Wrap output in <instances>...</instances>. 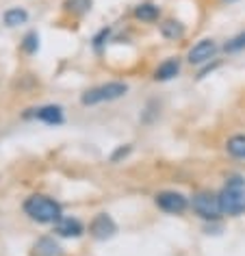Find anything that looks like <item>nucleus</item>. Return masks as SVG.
Listing matches in <instances>:
<instances>
[{
	"instance_id": "nucleus-1",
	"label": "nucleus",
	"mask_w": 245,
	"mask_h": 256,
	"mask_svg": "<svg viewBox=\"0 0 245 256\" xmlns=\"http://www.w3.org/2000/svg\"><path fill=\"white\" fill-rule=\"evenodd\" d=\"M24 213L28 215V220H33L37 224H52L54 226L63 217V208L52 198L35 194V196L26 198V202H24Z\"/></svg>"
},
{
	"instance_id": "nucleus-2",
	"label": "nucleus",
	"mask_w": 245,
	"mask_h": 256,
	"mask_svg": "<svg viewBox=\"0 0 245 256\" xmlns=\"http://www.w3.org/2000/svg\"><path fill=\"white\" fill-rule=\"evenodd\" d=\"M219 204H222V213L230 217H238L245 213V180L241 176L228 178L224 189L219 191Z\"/></svg>"
},
{
	"instance_id": "nucleus-3",
	"label": "nucleus",
	"mask_w": 245,
	"mask_h": 256,
	"mask_svg": "<svg viewBox=\"0 0 245 256\" xmlns=\"http://www.w3.org/2000/svg\"><path fill=\"white\" fill-rule=\"evenodd\" d=\"M128 94V85L120 80H111L104 82V85H96L92 89H87L85 94L80 96V102L85 106H94V104H102V102H113L120 100Z\"/></svg>"
},
{
	"instance_id": "nucleus-4",
	"label": "nucleus",
	"mask_w": 245,
	"mask_h": 256,
	"mask_svg": "<svg viewBox=\"0 0 245 256\" xmlns=\"http://www.w3.org/2000/svg\"><path fill=\"white\" fill-rule=\"evenodd\" d=\"M191 208L200 220L204 222H217L222 217V204H219V196L210 194V191H198L191 198Z\"/></svg>"
},
{
	"instance_id": "nucleus-5",
	"label": "nucleus",
	"mask_w": 245,
	"mask_h": 256,
	"mask_svg": "<svg viewBox=\"0 0 245 256\" xmlns=\"http://www.w3.org/2000/svg\"><path fill=\"white\" fill-rule=\"evenodd\" d=\"M154 204L163 210V213L170 215H182L186 208H189V200L180 194V191H160L154 198Z\"/></svg>"
},
{
	"instance_id": "nucleus-6",
	"label": "nucleus",
	"mask_w": 245,
	"mask_h": 256,
	"mask_svg": "<svg viewBox=\"0 0 245 256\" xmlns=\"http://www.w3.org/2000/svg\"><path fill=\"white\" fill-rule=\"evenodd\" d=\"M24 118H33L48 126H61L66 122V113H63V106L59 104H44L37 108H28V113H24Z\"/></svg>"
},
{
	"instance_id": "nucleus-7",
	"label": "nucleus",
	"mask_w": 245,
	"mask_h": 256,
	"mask_svg": "<svg viewBox=\"0 0 245 256\" xmlns=\"http://www.w3.org/2000/svg\"><path fill=\"white\" fill-rule=\"evenodd\" d=\"M217 50H219L217 42L206 37V40H200L196 46L189 50V54H186V61H189L191 66H204V63H208V61L215 59Z\"/></svg>"
},
{
	"instance_id": "nucleus-8",
	"label": "nucleus",
	"mask_w": 245,
	"mask_h": 256,
	"mask_svg": "<svg viewBox=\"0 0 245 256\" xmlns=\"http://www.w3.org/2000/svg\"><path fill=\"white\" fill-rule=\"evenodd\" d=\"M118 232V224L113 222V217L108 213H98L89 224V234L98 241H106Z\"/></svg>"
},
{
	"instance_id": "nucleus-9",
	"label": "nucleus",
	"mask_w": 245,
	"mask_h": 256,
	"mask_svg": "<svg viewBox=\"0 0 245 256\" xmlns=\"http://www.w3.org/2000/svg\"><path fill=\"white\" fill-rule=\"evenodd\" d=\"M82 232H85V226H82V222L76 220V217H61V220L54 224V234L63 236V239H78Z\"/></svg>"
},
{
	"instance_id": "nucleus-10",
	"label": "nucleus",
	"mask_w": 245,
	"mask_h": 256,
	"mask_svg": "<svg viewBox=\"0 0 245 256\" xmlns=\"http://www.w3.org/2000/svg\"><path fill=\"white\" fill-rule=\"evenodd\" d=\"M178 74H180V61L176 59V56H172V59H165L163 63H158L156 70H154V78L163 80V82L176 78Z\"/></svg>"
},
{
	"instance_id": "nucleus-11",
	"label": "nucleus",
	"mask_w": 245,
	"mask_h": 256,
	"mask_svg": "<svg viewBox=\"0 0 245 256\" xmlns=\"http://www.w3.org/2000/svg\"><path fill=\"white\" fill-rule=\"evenodd\" d=\"M35 254L37 256H63V250L52 236H40L35 243Z\"/></svg>"
},
{
	"instance_id": "nucleus-12",
	"label": "nucleus",
	"mask_w": 245,
	"mask_h": 256,
	"mask_svg": "<svg viewBox=\"0 0 245 256\" xmlns=\"http://www.w3.org/2000/svg\"><path fill=\"white\" fill-rule=\"evenodd\" d=\"M226 150H228V154L232 158L245 161V135H243V132L228 137V142H226Z\"/></svg>"
},
{
	"instance_id": "nucleus-13",
	"label": "nucleus",
	"mask_w": 245,
	"mask_h": 256,
	"mask_svg": "<svg viewBox=\"0 0 245 256\" xmlns=\"http://www.w3.org/2000/svg\"><path fill=\"white\" fill-rule=\"evenodd\" d=\"M160 16V9L154 2H141L134 7V18L141 22H156Z\"/></svg>"
},
{
	"instance_id": "nucleus-14",
	"label": "nucleus",
	"mask_w": 245,
	"mask_h": 256,
	"mask_svg": "<svg viewBox=\"0 0 245 256\" xmlns=\"http://www.w3.org/2000/svg\"><path fill=\"white\" fill-rule=\"evenodd\" d=\"M2 20H4V24H7L9 28H14V26H20V24H26L28 14H26L24 9H20V7H14V9H7V11H4Z\"/></svg>"
},
{
	"instance_id": "nucleus-15",
	"label": "nucleus",
	"mask_w": 245,
	"mask_h": 256,
	"mask_svg": "<svg viewBox=\"0 0 245 256\" xmlns=\"http://www.w3.org/2000/svg\"><path fill=\"white\" fill-rule=\"evenodd\" d=\"M160 35H163L165 40H180V37L184 35V26L178 20H165L160 24Z\"/></svg>"
},
{
	"instance_id": "nucleus-16",
	"label": "nucleus",
	"mask_w": 245,
	"mask_h": 256,
	"mask_svg": "<svg viewBox=\"0 0 245 256\" xmlns=\"http://www.w3.org/2000/svg\"><path fill=\"white\" fill-rule=\"evenodd\" d=\"M63 7H66V11L72 16H82L92 9V0H66Z\"/></svg>"
},
{
	"instance_id": "nucleus-17",
	"label": "nucleus",
	"mask_w": 245,
	"mask_h": 256,
	"mask_svg": "<svg viewBox=\"0 0 245 256\" xmlns=\"http://www.w3.org/2000/svg\"><path fill=\"white\" fill-rule=\"evenodd\" d=\"M22 50L26 54H35L37 50H40V35L35 33V30H30V33L24 35V40H22Z\"/></svg>"
},
{
	"instance_id": "nucleus-18",
	"label": "nucleus",
	"mask_w": 245,
	"mask_h": 256,
	"mask_svg": "<svg viewBox=\"0 0 245 256\" xmlns=\"http://www.w3.org/2000/svg\"><path fill=\"white\" fill-rule=\"evenodd\" d=\"M224 50H226V52H230V54L245 50V30H243V33H238V35H234L232 40H228V44L224 46Z\"/></svg>"
},
{
	"instance_id": "nucleus-19",
	"label": "nucleus",
	"mask_w": 245,
	"mask_h": 256,
	"mask_svg": "<svg viewBox=\"0 0 245 256\" xmlns=\"http://www.w3.org/2000/svg\"><path fill=\"white\" fill-rule=\"evenodd\" d=\"M128 152H130V146H128V148H120V150L113 154V161H120V158H122V156H126Z\"/></svg>"
},
{
	"instance_id": "nucleus-20",
	"label": "nucleus",
	"mask_w": 245,
	"mask_h": 256,
	"mask_svg": "<svg viewBox=\"0 0 245 256\" xmlns=\"http://www.w3.org/2000/svg\"><path fill=\"white\" fill-rule=\"evenodd\" d=\"M224 2H228V4H230V2H236V0H224Z\"/></svg>"
}]
</instances>
